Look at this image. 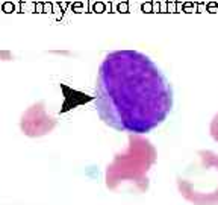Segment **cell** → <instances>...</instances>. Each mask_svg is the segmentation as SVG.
<instances>
[{
    "mask_svg": "<svg viewBox=\"0 0 218 205\" xmlns=\"http://www.w3.org/2000/svg\"><path fill=\"white\" fill-rule=\"evenodd\" d=\"M173 108V90L155 61L138 50H114L103 58L95 82V110L111 128L147 134Z\"/></svg>",
    "mask_w": 218,
    "mask_h": 205,
    "instance_id": "6da1fadb",
    "label": "cell"
},
{
    "mask_svg": "<svg viewBox=\"0 0 218 205\" xmlns=\"http://www.w3.org/2000/svg\"><path fill=\"white\" fill-rule=\"evenodd\" d=\"M183 11H185V12H194V11H199V3H191V2H188V3L183 5Z\"/></svg>",
    "mask_w": 218,
    "mask_h": 205,
    "instance_id": "7a4b0ae2",
    "label": "cell"
},
{
    "mask_svg": "<svg viewBox=\"0 0 218 205\" xmlns=\"http://www.w3.org/2000/svg\"><path fill=\"white\" fill-rule=\"evenodd\" d=\"M14 9H15V6H14L12 2H5L3 6H2V11H3V12H12Z\"/></svg>",
    "mask_w": 218,
    "mask_h": 205,
    "instance_id": "3957f363",
    "label": "cell"
},
{
    "mask_svg": "<svg viewBox=\"0 0 218 205\" xmlns=\"http://www.w3.org/2000/svg\"><path fill=\"white\" fill-rule=\"evenodd\" d=\"M92 9H94L95 12H105V11H106V6H105V3H102V2H97V3L92 6Z\"/></svg>",
    "mask_w": 218,
    "mask_h": 205,
    "instance_id": "277c9868",
    "label": "cell"
},
{
    "mask_svg": "<svg viewBox=\"0 0 218 205\" xmlns=\"http://www.w3.org/2000/svg\"><path fill=\"white\" fill-rule=\"evenodd\" d=\"M141 9H143V12H153V5H151V2H147V3H143V6H141Z\"/></svg>",
    "mask_w": 218,
    "mask_h": 205,
    "instance_id": "5b68a950",
    "label": "cell"
},
{
    "mask_svg": "<svg viewBox=\"0 0 218 205\" xmlns=\"http://www.w3.org/2000/svg\"><path fill=\"white\" fill-rule=\"evenodd\" d=\"M208 11L209 12H218V3L217 2H211V3H208Z\"/></svg>",
    "mask_w": 218,
    "mask_h": 205,
    "instance_id": "8992f818",
    "label": "cell"
},
{
    "mask_svg": "<svg viewBox=\"0 0 218 205\" xmlns=\"http://www.w3.org/2000/svg\"><path fill=\"white\" fill-rule=\"evenodd\" d=\"M118 11L120 12H129V6H127V2H123L118 5Z\"/></svg>",
    "mask_w": 218,
    "mask_h": 205,
    "instance_id": "52a82bcc",
    "label": "cell"
},
{
    "mask_svg": "<svg viewBox=\"0 0 218 205\" xmlns=\"http://www.w3.org/2000/svg\"><path fill=\"white\" fill-rule=\"evenodd\" d=\"M73 11L82 12V11H83V5H82V3H74V5H73Z\"/></svg>",
    "mask_w": 218,
    "mask_h": 205,
    "instance_id": "ba28073f",
    "label": "cell"
},
{
    "mask_svg": "<svg viewBox=\"0 0 218 205\" xmlns=\"http://www.w3.org/2000/svg\"><path fill=\"white\" fill-rule=\"evenodd\" d=\"M35 9H36V12H44V3H36L35 5Z\"/></svg>",
    "mask_w": 218,
    "mask_h": 205,
    "instance_id": "9c48e42d",
    "label": "cell"
},
{
    "mask_svg": "<svg viewBox=\"0 0 218 205\" xmlns=\"http://www.w3.org/2000/svg\"><path fill=\"white\" fill-rule=\"evenodd\" d=\"M52 8H53L52 3H44V12H52Z\"/></svg>",
    "mask_w": 218,
    "mask_h": 205,
    "instance_id": "30bf717a",
    "label": "cell"
},
{
    "mask_svg": "<svg viewBox=\"0 0 218 205\" xmlns=\"http://www.w3.org/2000/svg\"><path fill=\"white\" fill-rule=\"evenodd\" d=\"M159 11V3H155V6H153V12H158Z\"/></svg>",
    "mask_w": 218,
    "mask_h": 205,
    "instance_id": "8fae6325",
    "label": "cell"
}]
</instances>
